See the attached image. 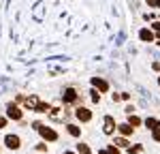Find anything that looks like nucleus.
Instances as JSON below:
<instances>
[{"label":"nucleus","mask_w":160,"mask_h":154,"mask_svg":"<svg viewBox=\"0 0 160 154\" xmlns=\"http://www.w3.org/2000/svg\"><path fill=\"white\" fill-rule=\"evenodd\" d=\"M158 84H160V79H158Z\"/></svg>","instance_id":"393cba45"},{"label":"nucleus","mask_w":160,"mask_h":154,"mask_svg":"<svg viewBox=\"0 0 160 154\" xmlns=\"http://www.w3.org/2000/svg\"><path fill=\"white\" fill-rule=\"evenodd\" d=\"M102 131H105L107 135H111V133L115 131V122H113V118H111V116L105 118V128H102Z\"/></svg>","instance_id":"0eeeda50"},{"label":"nucleus","mask_w":160,"mask_h":154,"mask_svg":"<svg viewBox=\"0 0 160 154\" xmlns=\"http://www.w3.org/2000/svg\"><path fill=\"white\" fill-rule=\"evenodd\" d=\"M98 99H100V94H98V92H92V101H96V103H98Z\"/></svg>","instance_id":"412c9836"},{"label":"nucleus","mask_w":160,"mask_h":154,"mask_svg":"<svg viewBox=\"0 0 160 154\" xmlns=\"http://www.w3.org/2000/svg\"><path fill=\"white\" fill-rule=\"evenodd\" d=\"M77 101V92L73 88H66L64 90V103H75Z\"/></svg>","instance_id":"423d86ee"},{"label":"nucleus","mask_w":160,"mask_h":154,"mask_svg":"<svg viewBox=\"0 0 160 154\" xmlns=\"http://www.w3.org/2000/svg\"><path fill=\"white\" fill-rule=\"evenodd\" d=\"M37 105H38L37 96H30V99H26V107H30V109H37Z\"/></svg>","instance_id":"1a4fd4ad"},{"label":"nucleus","mask_w":160,"mask_h":154,"mask_svg":"<svg viewBox=\"0 0 160 154\" xmlns=\"http://www.w3.org/2000/svg\"><path fill=\"white\" fill-rule=\"evenodd\" d=\"M66 128H68V133H71L73 137H79V135H81V131H79V128L75 126V124H68V126H66Z\"/></svg>","instance_id":"9b49d317"},{"label":"nucleus","mask_w":160,"mask_h":154,"mask_svg":"<svg viewBox=\"0 0 160 154\" xmlns=\"http://www.w3.org/2000/svg\"><path fill=\"white\" fill-rule=\"evenodd\" d=\"M64 154H75V152H64Z\"/></svg>","instance_id":"b1692460"},{"label":"nucleus","mask_w":160,"mask_h":154,"mask_svg":"<svg viewBox=\"0 0 160 154\" xmlns=\"http://www.w3.org/2000/svg\"><path fill=\"white\" fill-rule=\"evenodd\" d=\"M158 124H160V122L156 120V118H148V120H145V126H148V128H152V131H154V128L158 126Z\"/></svg>","instance_id":"9d476101"},{"label":"nucleus","mask_w":160,"mask_h":154,"mask_svg":"<svg viewBox=\"0 0 160 154\" xmlns=\"http://www.w3.org/2000/svg\"><path fill=\"white\" fill-rule=\"evenodd\" d=\"M77 152H79V154H90V148H88L86 143H81V146L77 148Z\"/></svg>","instance_id":"4468645a"},{"label":"nucleus","mask_w":160,"mask_h":154,"mask_svg":"<svg viewBox=\"0 0 160 154\" xmlns=\"http://www.w3.org/2000/svg\"><path fill=\"white\" fill-rule=\"evenodd\" d=\"M152 28H154V30L160 34V22H154V24H152Z\"/></svg>","instance_id":"aec40b11"},{"label":"nucleus","mask_w":160,"mask_h":154,"mask_svg":"<svg viewBox=\"0 0 160 154\" xmlns=\"http://www.w3.org/2000/svg\"><path fill=\"white\" fill-rule=\"evenodd\" d=\"M128 152H130V154H139V152H141V146H137V148H130Z\"/></svg>","instance_id":"a211bd4d"},{"label":"nucleus","mask_w":160,"mask_h":154,"mask_svg":"<svg viewBox=\"0 0 160 154\" xmlns=\"http://www.w3.org/2000/svg\"><path fill=\"white\" fill-rule=\"evenodd\" d=\"M120 133H122V135H130V133H132V126H130V124H122V126H120Z\"/></svg>","instance_id":"f8f14e48"},{"label":"nucleus","mask_w":160,"mask_h":154,"mask_svg":"<svg viewBox=\"0 0 160 154\" xmlns=\"http://www.w3.org/2000/svg\"><path fill=\"white\" fill-rule=\"evenodd\" d=\"M115 143H118V146H128V141H126V139H124V137H120V139H118V141H115Z\"/></svg>","instance_id":"6ab92c4d"},{"label":"nucleus","mask_w":160,"mask_h":154,"mask_svg":"<svg viewBox=\"0 0 160 154\" xmlns=\"http://www.w3.org/2000/svg\"><path fill=\"white\" fill-rule=\"evenodd\" d=\"M4 143H7V148H9V150H17L22 141H19L17 135H7V137H4Z\"/></svg>","instance_id":"f257e3e1"},{"label":"nucleus","mask_w":160,"mask_h":154,"mask_svg":"<svg viewBox=\"0 0 160 154\" xmlns=\"http://www.w3.org/2000/svg\"><path fill=\"white\" fill-rule=\"evenodd\" d=\"M139 37L143 38V41H149V43H152V41H154V32H152V30H148V28H143V30L139 32Z\"/></svg>","instance_id":"6e6552de"},{"label":"nucleus","mask_w":160,"mask_h":154,"mask_svg":"<svg viewBox=\"0 0 160 154\" xmlns=\"http://www.w3.org/2000/svg\"><path fill=\"white\" fill-rule=\"evenodd\" d=\"M152 135H154V139H156V141H160V124L152 131Z\"/></svg>","instance_id":"2eb2a0df"},{"label":"nucleus","mask_w":160,"mask_h":154,"mask_svg":"<svg viewBox=\"0 0 160 154\" xmlns=\"http://www.w3.org/2000/svg\"><path fill=\"white\" fill-rule=\"evenodd\" d=\"M75 116H77V120H81V122H90V118H92L90 109H86V107H79V109L75 111Z\"/></svg>","instance_id":"7ed1b4c3"},{"label":"nucleus","mask_w":160,"mask_h":154,"mask_svg":"<svg viewBox=\"0 0 160 154\" xmlns=\"http://www.w3.org/2000/svg\"><path fill=\"white\" fill-rule=\"evenodd\" d=\"M4 124H7V118H0V128L4 126Z\"/></svg>","instance_id":"5701e85b"},{"label":"nucleus","mask_w":160,"mask_h":154,"mask_svg":"<svg viewBox=\"0 0 160 154\" xmlns=\"http://www.w3.org/2000/svg\"><path fill=\"white\" fill-rule=\"evenodd\" d=\"M92 84H94V88H98L100 92H107V90H109V84H107L105 79H100V77H94Z\"/></svg>","instance_id":"39448f33"},{"label":"nucleus","mask_w":160,"mask_h":154,"mask_svg":"<svg viewBox=\"0 0 160 154\" xmlns=\"http://www.w3.org/2000/svg\"><path fill=\"white\" fill-rule=\"evenodd\" d=\"M37 111L45 114V111H47V105H45V103H38V105H37Z\"/></svg>","instance_id":"dca6fc26"},{"label":"nucleus","mask_w":160,"mask_h":154,"mask_svg":"<svg viewBox=\"0 0 160 154\" xmlns=\"http://www.w3.org/2000/svg\"><path fill=\"white\" fill-rule=\"evenodd\" d=\"M38 133H41V135H43L47 141H56V139H58L56 131H51V128H47V126H41V128H38Z\"/></svg>","instance_id":"f03ea898"},{"label":"nucleus","mask_w":160,"mask_h":154,"mask_svg":"<svg viewBox=\"0 0 160 154\" xmlns=\"http://www.w3.org/2000/svg\"><path fill=\"white\" fill-rule=\"evenodd\" d=\"M7 116H9L11 120H22V111H19V107H15V105H9V107H7Z\"/></svg>","instance_id":"20e7f679"},{"label":"nucleus","mask_w":160,"mask_h":154,"mask_svg":"<svg viewBox=\"0 0 160 154\" xmlns=\"http://www.w3.org/2000/svg\"><path fill=\"white\" fill-rule=\"evenodd\" d=\"M149 4L152 7H160V0H149Z\"/></svg>","instance_id":"4be33fe9"},{"label":"nucleus","mask_w":160,"mask_h":154,"mask_svg":"<svg viewBox=\"0 0 160 154\" xmlns=\"http://www.w3.org/2000/svg\"><path fill=\"white\" fill-rule=\"evenodd\" d=\"M128 124H130V126H139V124H141V120H139L137 116H130V118H128Z\"/></svg>","instance_id":"ddd939ff"},{"label":"nucleus","mask_w":160,"mask_h":154,"mask_svg":"<svg viewBox=\"0 0 160 154\" xmlns=\"http://www.w3.org/2000/svg\"><path fill=\"white\" fill-rule=\"evenodd\" d=\"M100 154H120V152H118V148H109V150H102Z\"/></svg>","instance_id":"f3484780"}]
</instances>
